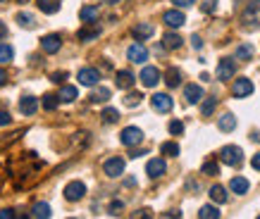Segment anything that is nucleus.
<instances>
[{"instance_id":"a18cd8bd","label":"nucleus","mask_w":260,"mask_h":219,"mask_svg":"<svg viewBox=\"0 0 260 219\" xmlns=\"http://www.w3.org/2000/svg\"><path fill=\"white\" fill-rule=\"evenodd\" d=\"M10 122H12V117H10L7 112H0V127H7Z\"/></svg>"},{"instance_id":"de8ad7c7","label":"nucleus","mask_w":260,"mask_h":219,"mask_svg":"<svg viewBox=\"0 0 260 219\" xmlns=\"http://www.w3.org/2000/svg\"><path fill=\"white\" fill-rule=\"evenodd\" d=\"M191 43H193V48H196V50H201V48H203V41H201V36H191Z\"/></svg>"},{"instance_id":"37998d69","label":"nucleus","mask_w":260,"mask_h":219,"mask_svg":"<svg viewBox=\"0 0 260 219\" xmlns=\"http://www.w3.org/2000/svg\"><path fill=\"white\" fill-rule=\"evenodd\" d=\"M67 79V72H53L50 74V81H55V84H62Z\"/></svg>"},{"instance_id":"c03bdc74","label":"nucleus","mask_w":260,"mask_h":219,"mask_svg":"<svg viewBox=\"0 0 260 219\" xmlns=\"http://www.w3.org/2000/svg\"><path fill=\"white\" fill-rule=\"evenodd\" d=\"M122 207H124L122 202H119V200H115V202L110 205V215H119V212H122Z\"/></svg>"},{"instance_id":"473e14b6","label":"nucleus","mask_w":260,"mask_h":219,"mask_svg":"<svg viewBox=\"0 0 260 219\" xmlns=\"http://www.w3.org/2000/svg\"><path fill=\"white\" fill-rule=\"evenodd\" d=\"M12 45H7V43H0V65H7V62H12Z\"/></svg>"},{"instance_id":"2f4dec72","label":"nucleus","mask_w":260,"mask_h":219,"mask_svg":"<svg viewBox=\"0 0 260 219\" xmlns=\"http://www.w3.org/2000/svg\"><path fill=\"white\" fill-rule=\"evenodd\" d=\"M215 108H217V98H205L203 103H201V114H203V117H210V114L215 112Z\"/></svg>"},{"instance_id":"ea45409f","label":"nucleus","mask_w":260,"mask_h":219,"mask_svg":"<svg viewBox=\"0 0 260 219\" xmlns=\"http://www.w3.org/2000/svg\"><path fill=\"white\" fill-rule=\"evenodd\" d=\"M141 98H143L141 93H129V95L124 98V105H129V108H134V105H139V103H141Z\"/></svg>"},{"instance_id":"6e6d98bb","label":"nucleus","mask_w":260,"mask_h":219,"mask_svg":"<svg viewBox=\"0 0 260 219\" xmlns=\"http://www.w3.org/2000/svg\"><path fill=\"white\" fill-rule=\"evenodd\" d=\"M2 2H7V0H2Z\"/></svg>"},{"instance_id":"f8f14e48","label":"nucleus","mask_w":260,"mask_h":219,"mask_svg":"<svg viewBox=\"0 0 260 219\" xmlns=\"http://www.w3.org/2000/svg\"><path fill=\"white\" fill-rule=\"evenodd\" d=\"M41 48H43V53L55 55L57 50L62 48V38L57 36V34H48V36L41 38Z\"/></svg>"},{"instance_id":"603ef678","label":"nucleus","mask_w":260,"mask_h":219,"mask_svg":"<svg viewBox=\"0 0 260 219\" xmlns=\"http://www.w3.org/2000/svg\"><path fill=\"white\" fill-rule=\"evenodd\" d=\"M5 81H7V74H5V72H2V69H0V86H2Z\"/></svg>"},{"instance_id":"864d4df0","label":"nucleus","mask_w":260,"mask_h":219,"mask_svg":"<svg viewBox=\"0 0 260 219\" xmlns=\"http://www.w3.org/2000/svg\"><path fill=\"white\" fill-rule=\"evenodd\" d=\"M103 2H108V5H117L119 0H103Z\"/></svg>"},{"instance_id":"79ce46f5","label":"nucleus","mask_w":260,"mask_h":219,"mask_svg":"<svg viewBox=\"0 0 260 219\" xmlns=\"http://www.w3.org/2000/svg\"><path fill=\"white\" fill-rule=\"evenodd\" d=\"M196 0H172V5L174 7H179V10H184V7H191Z\"/></svg>"},{"instance_id":"b1692460","label":"nucleus","mask_w":260,"mask_h":219,"mask_svg":"<svg viewBox=\"0 0 260 219\" xmlns=\"http://www.w3.org/2000/svg\"><path fill=\"white\" fill-rule=\"evenodd\" d=\"M36 5L41 7V12H46V15H55L57 10H60V5H62V0H38Z\"/></svg>"},{"instance_id":"c85d7f7f","label":"nucleus","mask_w":260,"mask_h":219,"mask_svg":"<svg viewBox=\"0 0 260 219\" xmlns=\"http://www.w3.org/2000/svg\"><path fill=\"white\" fill-rule=\"evenodd\" d=\"M108 100H110V88H105V86H100L91 93V103H108Z\"/></svg>"},{"instance_id":"423d86ee","label":"nucleus","mask_w":260,"mask_h":219,"mask_svg":"<svg viewBox=\"0 0 260 219\" xmlns=\"http://www.w3.org/2000/svg\"><path fill=\"white\" fill-rule=\"evenodd\" d=\"M163 22L167 24L169 29H179V26H184L186 24V17H184V12H182L179 7H174V10H167V12L163 15Z\"/></svg>"},{"instance_id":"72a5a7b5","label":"nucleus","mask_w":260,"mask_h":219,"mask_svg":"<svg viewBox=\"0 0 260 219\" xmlns=\"http://www.w3.org/2000/svg\"><path fill=\"white\" fill-rule=\"evenodd\" d=\"M253 57V45H248V43H243V45H239L236 48V60H251Z\"/></svg>"},{"instance_id":"bb28decb","label":"nucleus","mask_w":260,"mask_h":219,"mask_svg":"<svg viewBox=\"0 0 260 219\" xmlns=\"http://www.w3.org/2000/svg\"><path fill=\"white\" fill-rule=\"evenodd\" d=\"M50 215H53V212H50V205H48V202H36V205H34V210H31V217L48 219Z\"/></svg>"},{"instance_id":"c9c22d12","label":"nucleus","mask_w":260,"mask_h":219,"mask_svg":"<svg viewBox=\"0 0 260 219\" xmlns=\"http://www.w3.org/2000/svg\"><path fill=\"white\" fill-rule=\"evenodd\" d=\"M100 117H103V122H105V124H115V122L119 119V112H117L115 108H105Z\"/></svg>"},{"instance_id":"c756f323","label":"nucleus","mask_w":260,"mask_h":219,"mask_svg":"<svg viewBox=\"0 0 260 219\" xmlns=\"http://www.w3.org/2000/svg\"><path fill=\"white\" fill-rule=\"evenodd\" d=\"M76 95H79V91L74 86H62L60 88V100L62 103H72V100H76Z\"/></svg>"},{"instance_id":"5fc2aeb1","label":"nucleus","mask_w":260,"mask_h":219,"mask_svg":"<svg viewBox=\"0 0 260 219\" xmlns=\"http://www.w3.org/2000/svg\"><path fill=\"white\" fill-rule=\"evenodd\" d=\"M19 2H29V0H19Z\"/></svg>"},{"instance_id":"58836bf2","label":"nucleus","mask_w":260,"mask_h":219,"mask_svg":"<svg viewBox=\"0 0 260 219\" xmlns=\"http://www.w3.org/2000/svg\"><path fill=\"white\" fill-rule=\"evenodd\" d=\"M169 133H172V136H179V133H184V124H182L179 119H172V122H169Z\"/></svg>"},{"instance_id":"a211bd4d","label":"nucleus","mask_w":260,"mask_h":219,"mask_svg":"<svg viewBox=\"0 0 260 219\" xmlns=\"http://www.w3.org/2000/svg\"><path fill=\"white\" fill-rule=\"evenodd\" d=\"M115 84H117V88H131V86L136 84V76H134L129 69H119V72H117V79H115Z\"/></svg>"},{"instance_id":"393cba45","label":"nucleus","mask_w":260,"mask_h":219,"mask_svg":"<svg viewBox=\"0 0 260 219\" xmlns=\"http://www.w3.org/2000/svg\"><path fill=\"white\" fill-rule=\"evenodd\" d=\"M217 127H220V131H234V129H236V117H234L232 112H227V114L220 117Z\"/></svg>"},{"instance_id":"cd10ccee","label":"nucleus","mask_w":260,"mask_h":219,"mask_svg":"<svg viewBox=\"0 0 260 219\" xmlns=\"http://www.w3.org/2000/svg\"><path fill=\"white\" fill-rule=\"evenodd\" d=\"M198 217L201 219H220V210H217L215 205H203V207L198 210Z\"/></svg>"},{"instance_id":"6e6552de","label":"nucleus","mask_w":260,"mask_h":219,"mask_svg":"<svg viewBox=\"0 0 260 219\" xmlns=\"http://www.w3.org/2000/svg\"><path fill=\"white\" fill-rule=\"evenodd\" d=\"M232 93H234V98H248V95L253 93V81L246 79V76L236 79L234 86H232Z\"/></svg>"},{"instance_id":"dca6fc26","label":"nucleus","mask_w":260,"mask_h":219,"mask_svg":"<svg viewBox=\"0 0 260 219\" xmlns=\"http://www.w3.org/2000/svg\"><path fill=\"white\" fill-rule=\"evenodd\" d=\"M36 110H38V100L34 95H24V98L19 100V112H22V114L31 117V114H36Z\"/></svg>"},{"instance_id":"9d476101","label":"nucleus","mask_w":260,"mask_h":219,"mask_svg":"<svg viewBox=\"0 0 260 219\" xmlns=\"http://www.w3.org/2000/svg\"><path fill=\"white\" fill-rule=\"evenodd\" d=\"M127 57H129V62H134V65H143L148 60V50H146V45L134 43V45H129V50H127Z\"/></svg>"},{"instance_id":"1a4fd4ad","label":"nucleus","mask_w":260,"mask_h":219,"mask_svg":"<svg viewBox=\"0 0 260 219\" xmlns=\"http://www.w3.org/2000/svg\"><path fill=\"white\" fill-rule=\"evenodd\" d=\"M165 172H167V164H165L163 157H153V160H148V164H146V174H148L150 179H160Z\"/></svg>"},{"instance_id":"6ab92c4d","label":"nucleus","mask_w":260,"mask_h":219,"mask_svg":"<svg viewBox=\"0 0 260 219\" xmlns=\"http://www.w3.org/2000/svg\"><path fill=\"white\" fill-rule=\"evenodd\" d=\"M182 36L179 34H174V31H167L165 36H163V48H167V50H179L182 48Z\"/></svg>"},{"instance_id":"7ed1b4c3","label":"nucleus","mask_w":260,"mask_h":219,"mask_svg":"<svg viewBox=\"0 0 260 219\" xmlns=\"http://www.w3.org/2000/svg\"><path fill=\"white\" fill-rule=\"evenodd\" d=\"M119 141H122V146H127V148L139 146V143L143 141V131H141L139 127H127V129H122V133H119Z\"/></svg>"},{"instance_id":"2eb2a0df","label":"nucleus","mask_w":260,"mask_h":219,"mask_svg":"<svg viewBox=\"0 0 260 219\" xmlns=\"http://www.w3.org/2000/svg\"><path fill=\"white\" fill-rule=\"evenodd\" d=\"M155 34V29H153V24H148V22H141V24H136L134 29H131V36L136 38V41H146V38H150Z\"/></svg>"},{"instance_id":"a19ab883","label":"nucleus","mask_w":260,"mask_h":219,"mask_svg":"<svg viewBox=\"0 0 260 219\" xmlns=\"http://www.w3.org/2000/svg\"><path fill=\"white\" fill-rule=\"evenodd\" d=\"M201 10H203L205 15H210V12H215V10H217V0H203V5H201Z\"/></svg>"},{"instance_id":"4468645a","label":"nucleus","mask_w":260,"mask_h":219,"mask_svg":"<svg viewBox=\"0 0 260 219\" xmlns=\"http://www.w3.org/2000/svg\"><path fill=\"white\" fill-rule=\"evenodd\" d=\"M139 79H141V84H143L146 88H153V86H158V81H160V72H158V67H143Z\"/></svg>"},{"instance_id":"3c124183","label":"nucleus","mask_w":260,"mask_h":219,"mask_svg":"<svg viewBox=\"0 0 260 219\" xmlns=\"http://www.w3.org/2000/svg\"><path fill=\"white\" fill-rule=\"evenodd\" d=\"M163 217H182V212H177V210H172V212H165Z\"/></svg>"},{"instance_id":"9b49d317","label":"nucleus","mask_w":260,"mask_h":219,"mask_svg":"<svg viewBox=\"0 0 260 219\" xmlns=\"http://www.w3.org/2000/svg\"><path fill=\"white\" fill-rule=\"evenodd\" d=\"M98 81H100V72L98 69H93V67L79 69V84L81 86H98Z\"/></svg>"},{"instance_id":"412c9836","label":"nucleus","mask_w":260,"mask_h":219,"mask_svg":"<svg viewBox=\"0 0 260 219\" xmlns=\"http://www.w3.org/2000/svg\"><path fill=\"white\" fill-rule=\"evenodd\" d=\"M79 17H81V22L91 24V22H95V19L100 17V10H98V7H93V5H84V7L79 10Z\"/></svg>"},{"instance_id":"f3484780","label":"nucleus","mask_w":260,"mask_h":219,"mask_svg":"<svg viewBox=\"0 0 260 219\" xmlns=\"http://www.w3.org/2000/svg\"><path fill=\"white\" fill-rule=\"evenodd\" d=\"M184 98L191 103V105H196V103L203 100V88H201L198 84H189V86L184 88Z\"/></svg>"},{"instance_id":"a878e982","label":"nucleus","mask_w":260,"mask_h":219,"mask_svg":"<svg viewBox=\"0 0 260 219\" xmlns=\"http://www.w3.org/2000/svg\"><path fill=\"white\" fill-rule=\"evenodd\" d=\"M210 200L217 202V205H224V202L229 200V196H227V191H224L222 186H213L210 188Z\"/></svg>"},{"instance_id":"0eeeda50","label":"nucleus","mask_w":260,"mask_h":219,"mask_svg":"<svg viewBox=\"0 0 260 219\" xmlns=\"http://www.w3.org/2000/svg\"><path fill=\"white\" fill-rule=\"evenodd\" d=\"M234 74H236V65H234V60H232V57L220 60V65H217V79H220V81H229Z\"/></svg>"},{"instance_id":"aec40b11","label":"nucleus","mask_w":260,"mask_h":219,"mask_svg":"<svg viewBox=\"0 0 260 219\" xmlns=\"http://www.w3.org/2000/svg\"><path fill=\"white\" fill-rule=\"evenodd\" d=\"M229 188H232V193H236V196H246L248 188H251V183H248V179H243V176H234V179L229 181Z\"/></svg>"},{"instance_id":"f704fd0d","label":"nucleus","mask_w":260,"mask_h":219,"mask_svg":"<svg viewBox=\"0 0 260 219\" xmlns=\"http://www.w3.org/2000/svg\"><path fill=\"white\" fill-rule=\"evenodd\" d=\"M201 174H205V176H217V174H220V164L213 162V160L205 162L203 167H201Z\"/></svg>"},{"instance_id":"5701e85b","label":"nucleus","mask_w":260,"mask_h":219,"mask_svg":"<svg viewBox=\"0 0 260 219\" xmlns=\"http://www.w3.org/2000/svg\"><path fill=\"white\" fill-rule=\"evenodd\" d=\"M165 84H167L169 88H177L182 84V72L177 67H169L167 72H165Z\"/></svg>"},{"instance_id":"8fccbe9b","label":"nucleus","mask_w":260,"mask_h":219,"mask_svg":"<svg viewBox=\"0 0 260 219\" xmlns=\"http://www.w3.org/2000/svg\"><path fill=\"white\" fill-rule=\"evenodd\" d=\"M5 36H7V26H5V24L0 22V41H2Z\"/></svg>"},{"instance_id":"7c9ffc66","label":"nucleus","mask_w":260,"mask_h":219,"mask_svg":"<svg viewBox=\"0 0 260 219\" xmlns=\"http://www.w3.org/2000/svg\"><path fill=\"white\" fill-rule=\"evenodd\" d=\"M160 153H163V155H167V157H179V143L167 141V143H163V146H160Z\"/></svg>"},{"instance_id":"49530a36","label":"nucleus","mask_w":260,"mask_h":219,"mask_svg":"<svg viewBox=\"0 0 260 219\" xmlns=\"http://www.w3.org/2000/svg\"><path fill=\"white\" fill-rule=\"evenodd\" d=\"M251 167H253L256 172H260V153H256V155H253V160H251Z\"/></svg>"},{"instance_id":"ddd939ff","label":"nucleus","mask_w":260,"mask_h":219,"mask_svg":"<svg viewBox=\"0 0 260 219\" xmlns=\"http://www.w3.org/2000/svg\"><path fill=\"white\" fill-rule=\"evenodd\" d=\"M150 108L155 110V112H169L172 110V98H169L167 93H155L150 98Z\"/></svg>"},{"instance_id":"20e7f679","label":"nucleus","mask_w":260,"mask_h":219,"mask_svg":"<svg viewBox=\"0 0 260 219\" xmlns=\"http://www.w3.org/2000/svg\"><path fill=\"white\" fill-rule=\"evenodd\" d=\"M65 200H70V202H76V200H81L84 196H86V186L81 181H70L67 186H65Z\"/></svg>"},{"instance_id":"39448f33","label":"nucleus","mask_w":260,"mask_h":219,"mask_svg":"<svg viewBox=\"0 0 260 219\" xmlns=\"http://www.w3.org/2000/svg\"><path fill=\"white\" fill-rule=\"evenodd\" d=\"M124 160L122 157H110V160H105V164H103V172L110 176V179H117V176H122L124 174Z\"/></svg>"},{"instance_id":"4be33fe9","label":"nucleus","mask_w":260,"mask_h":219,"mask_svg":"<svg viewBox=\"0 0 260 219\" xmlns=\"http://www.w3.org/2000/svg\"><path fill=\"white\" fill-rule=\"evenodd\" d=\"M98 36H100V29H98V26H81V29L76 31V38H79V41H95Z\"/></svg>"},{"instance_id":"09e8293b","label":"nucleus","mask_w":260,"mask_h":219,"mask_svg":"<svg viewBox=\"0 0 260 219\" xmlns=\"http://www.w3.org/2000/svg\"><path fill=\"white\" fill-rule=\"evenodd\" d=\"M15 217V210H2L0 212V219H12Z\"/></svg>"},{"instance_id":"4c0bfd02","label":"nucleus","mask_w":260,"mask_h":219,"mask_svg":"<svg viewBox=\"0 0 260 219\" xmlns=\"http://www.w3.org/2000/svg\"><path fill=\"white\" fill-rule=\"evenodd\" d=\"M17 24H19V26H24V29H34V17H31L29 12H19V15H17Z\"/></svg>"},{"instance_id":"f257e3e1","label":"nucleus","mask_w":260,"mask_h":219,"mask_svg":"<svg viewBox=\"0 0 260 219\" xmlns=\"http://www.w3.org/2000/svg\"><path fill=\"white\" fill-rule=\"evenodd\" d=\"M241 22L243 26H248V29H260V0L246 2V7L241 12Z\"/></svg>"},{"instance_id":"f03ea898","label":"nucleus","mask_w":260,"mask_h":219,"mask_svg":"<svg viewBox=\"0 0 260 219\" xmlns=\"http://www.w3.org/2000/svg\"><path fill=\"white\" fill-rule=\"evenodd\" d=\"M220 162L229 164V167H239L243 162V150L239 146H224L220 150Z\"/></svg>"},{"instance_id":"e433bc0d","label":"nucleus","mask_w":260,"mask_h":219,"mask_svg":"<svg viewBox=\"0 0 260 219\" xmlns=\"http://www.w3.org/2000/svg\"><path fill=\"white\" fill-rule=\"evenodd\" d=\"M57 103H60V95H53V93H46V95H43V108L48 110V112L55 110Z\"/></svg>"}]
</instances>
